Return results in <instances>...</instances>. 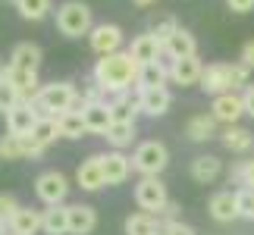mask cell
Listing matches in <instances>:
<instances>
[{
	"instance_id": "obj_1",
	"label": "cell",
	"mask_w": 254,
	"mask_h": 235,
	"mask_svg": "<svg viewBox=\"0 0 254 235\" xmlns=\"http://www.w3.org/2000/svg\"><path fill=\"white\" fill-rule=\"evenodd\" d=\"M138 69L141 66L132 60L129 51H120V54H110V57H101L94 63V82L104 88L107 94H120V91H132V85L138 82Z\"/></svg>"
},
{
	"instance_id": "obj_2",
	"label": "cell",
	"mask_w": 254,
	"mask_h": 235,
	"mask_svg": "<svg viewBox=\"0 0 254 235\" xmlns=\"http://www.w3.org/2000/svg\"><path fill=\"white\" fill-rule=\"evenodd\" d=\"M32 104L38 107L41 116H60L66 110H85V101L79 94V88L72 82H47L38 88V94L32 97Z\"/></svg>"
},
{
	"instance_id": "obj_3",
	"label": "cell",
	"mask_w": 254,
	"mask_h": 235,
	"mask_svg": "<svg viewBox=\"0 0 254 235\" xmlns=\"http://www.w3.org/2000/svg\"><path fill=\"white\" fill-rule=\"evenodd\" d=\"M248 75L251 69L245 63H210L204 66V75H201V88L207 91L210 97L217 94H226V91H239V88L248 85Z\"/></svg>"
},
{
	"instance_id": "obj_4",
	"label": "cell",
	"mask_w": 254,
	"mask_h": 235,
	"mask_svg": "<svg viewBox=\"0 0 254 235\" xmlns=\"http://www.w3.org/2000/svg\"><path fill=\"white\" fill-rule=\"evenodd\" d=\"M57 28H60V35H66V38L91 35V28H94L91 6L82 3V0H66V3H60L57 6Z\"/></svg>"
},
{
	"instance_id": "obj_5",
	"label": "cell",
	"mask_w": 254,
	"mask_h": 235,
	"mask_svg": "<svg viewBox=\"0 0 254 235\" xmlns=\"http://www.w3.org/2000/svg\"><path fill=\"white\" fill-rule=\"evenodd\" d=\"M167 163H170V151H167V144L157 141V138L141 141L138 148L132 151V170L141 173V176H160L167 170Z\"/></svg>"
},
{
	"instance_id": "obj_6",
	"label": "cell",
	"mask_w": 254,
	"mask_h": 235,
	"mask_svg": "<svg viewBox=\"0 0 254 235\" xmlns=\"http://www.w3.org/2000/svg\"><path fill=\"white\" fill-rule=\"evenodd\" d=\"M135 204L144 213H154V217H160L170 207V194H167V185L160 182V176H141L135 182Z\"/></svg>"
},
{
	"instance_id": "obj_7",
	"label": "cell",
	"mask_w": 254,
	"mask_h": 235,
	"mask_svg": "<svg viewBox=\"0 0 254 235\" xmlns=\"http://www.w3.org/2000/svg\"><path fill=\"white\" fill-rule=\"evenodd\" d=\"M35 194L44 207H57V204H63L66 194H69V182H66V176L60 170H47L35 179Z\"/></svg>"
},
{
	"instance_id": "obj_8",
	"label": "cell",
	"mask_w": 254,
	"mask_h": 235,
	"mask_svg": "<svg viewBox=\"0 0 254 235\" xmlns=\"http://www.w3.org/2000/svg\"><path fill=\"white\" fill-rule=\"evenodd\" d=\"M88 44L97 57H110V54H120L123 51V28L113 25V22H101L91 28L88 35Z\"/></svg>"
},
{
	"instance_id": "obj_9",
	"label": "cell",
	"mask_w": 254,
	"mask_h": 235,
	"mask_svg": "<svg viewBox=\"0 0 254 235\" xmlns=\"http://www.w3.org/2000/svg\"><path fill=\"white\" fill-rule=\"evenodd\" d=\"M210 113L217 116L220 125H239V119L245 116V97L239 91H226V94H217L210 104Z\"/></svg>"
},
{
	"instance_id": "obj_10",
	"label": "cell",
	"mask_w": 254,
	"mask_h": 235,
	"mask_svg": "<svg viewBox=\"0 0 254 235\" xmlns=\"http://www.w3.org/2000/svg\"><path fill=\"white\" fill-rule=\"evenodd\" d=\"M44 148L35 144L28 135H0V160H25V157H41Z\"/></svg>"
},
{
	"instance_id": "obj_11",
	"label": "cell",
	"mask_w": 254,
	"mask_h": 235,
	"mask_svg": "<svg viewBox=\"0 0 254 235\" xmlns=\"http://www.w3.org/2000/svg\"><path fill=\"white\" fill-rule=\"evenodd\" d=\"M201 75H204V63L201 57H182V60H170V82L173 85H201Z\"/></svg>"
},
{
	"instance_id": "obj_12",
	"label": "cell",
	"mask_w": 254,
	"mask_h": 235,
	"mask_svg": "<svg viewBox=\"0 0 254 235\" xmlns=\"http://www.w3.org/2000/svg\"><path fill=\"white\" fill-rule=\"evenodd\" d=\"M38 119H41L38 107L32 101H22V104H16L13 110L6 113V132H13V135H32Z\"/></svg>"
},
{
	"instance_id": "obj_13",
	"label": "cell",
	"mask_w": 254,
	"mask_h": 235,
	"mask_svg": "<svg viewBox=\"0 0 254 235\" xmlns=\"http://www.w3.org/2000/svg\"><path fill=\"white\" fill-rule=\"evenodd\" d=\"M75 185H79L82 191H101L107 185L101 154H94V157H88V160L79 163V170H75Z\"/></svg>"
},
{
	"instance_id": "obj_14",
	"label": "cell",
	"mask_w": 254,
	"mask_h": 235,
	"mask_svg": "<svg viewBox=\"0 0 254 235\" xmlns=\"http://www.w3.org/2000/svg\"><path fill=\"white\" fill-rule=\"evenodd\" d=\"M129 54H132V60L138 63V66H144V63H157V60H163V41H160L154 32H144V35H138V38L132 41Z\"/></svg>"
},
{
	"instance_id": "obj_15",
	"label": "cell",
	"mask_w": 254,
	"mask_h": 235,
	"mask_svg": "<svg viewBox=\"0 0 254 235\" xmlns=\"http://www.w3.org/2000/svg\"><path fill=\"white\" fill-rule=\"evenodd\" d=\"M194 54H198V41H194V35L182 25L163 41V57H167V60H182V57H194Z\"/></svg>"
},
{
	"instance_id": "obj_16",
	"label": "cell",
	"mask_w": 254,
	"mask_h": 235,
	"mask_svg": "<svg viewBox=\"0 0 254 235\" xmlns=\"http://www.w3.org/2000/svg\"><path fill=\"white\" fill-rule=\"evenodd\" d=\"M101 160H104L107 185H123L132 176V157H126L123 151H107V154H101Z\"/></svg>"
},
{
	"instance_id": "obj_17",
	"label": "cell",
	"mask_w": 254,
	"mask_h": 235,
	"mask_svg": "<svg viewBox=\"0 0 254 235\" xmlns=\"http://www.w3.org/2000/svg\"><path fill=\"white\" fill-rule=\"evenodd\" d=\"M138 104H141V113L144 116H163L173 107V94L170 88H144V91H138Z\"/></svg>"
},
{
	"instance_id": "obj_18",
	"label": "cell",
	"mask_w": 254,
	"mask_h": 235,
	"mask_svg": "<svg viewBox=\"0 0 254 235\" xmlns=\"http://www.w3.org/2000/svg\"><path fill=\"white\" fill-rule=\"evenodd\" d=\"M191 179L198 182V185H210V182H217L220 179V173H223V160L217 154H201V157H194L191 160Z\"/></svg>"
},
{
	"instance_id": "obj_19",
	"label": "cell",
	"mask_w": 254,
	"mask_h": 235,
	"mask_svg": "<svg viewBox=\"0 0 254 235\" xmlns=\"http://www.w3.org/2000/svg\"><path fill=\"white\" fill-rule=\"evenodd\" d=\"M207 210H210V217L217 220V223H232V220H239V198H236V191H217V194L210 198Z\"/></svg>"
},
{
	"instance_id": "obj_20",
	"label": "cell",
	"mask_w": 254,
	"mask_h": 235,
	"mask_svg": "<svg viewBox=\"0 0 254 235\" xmlns=\"http://www.w3.org/2000/svg\"><path fill=\"white\" fill-rule=\"evenodd\" d=\"M97 226V210L91 204H69V235H91Z\"/></svg>"
},
{
	"instance_id": "obj_21",
	"label": "cell",
	"mask_w": 254,
	"mask_h": 235,
	"mask_svg": "<svg viewBox=\"0 0 254 235\" xmlns=\"http://www.w3.org/2000/svg\"><path fill=\"white\" fill-rule=\"evenodd\" d=\"M107 107L113 113V122H135V116L141 113V104L138 97H129V91H120V94H110L107 97Z\"/></svg>"
},
{
	"instance_id": "obj_22",
	"label": "cell",
	"mask_w": 254,
	"mask_h": 235,
	"mask_svg": "<svg viewBox=\"0 0 254 235\" xmlns=\"http://www.w3.org/2000/svg\"><path fill=\"white\" fill-rule=\"evenodd\" d=\"M82 116H85V125H88L91 135H107L110 125H113V113H110V107H107V101L104 104H85Z\"/></svg>"
},
{
	"instance_id": "obj_23",
	"label": "cell",
	"mask_w": 254,
	"mask_h": 235,
	"mask_svg": "<svg viewBox=\"0 0 254 235\" xmlns=\"http://www.w3.org/2000/svg\"><path fill=\"white\" fill-rule=\"evenodd\" d=\"M9 232L13 235H38L44 232V217L41 210H32V207H19V213L9 223Z\"/></svg>"
},
{
	"instance_id": "obj_24",
	"label": "cell",
	"mask_w": 254,
	"mask_h": 235,
	"mask_svg": "<svg viewBox=\"0 0 254 235\" xmlns=\"http://www.w3.org/2000/svg\"><path fill=\"white\" fill-rule=\"evenodd\" d=\"M9 66H16V69H28V72H38V66H41V47L32 44V41L16 44L13 54H9Z\"/></svg>"
},
{
	"instance_id": "obj_25",
	"label": "cell",
	"mask_w": 254,
	"mask_h": 235,
	"mask_svg": "<svg viewBox=\"0 0 254 235\" xmlns=\"http://www.w3.org/2000/svg\"><path fill=\"white\" fill-rule=\"evenodd\" d=\"M170 82V66L157 60V63H144L138 69V82H135V88L138 91H144V88H163Z\"/></svg>"
},
{
	"instance_id": "obj_26",
	"label": "cell",
	"mask_w": 254,
	"mask_h": 235,
	"mask_svg": "<svg viewBox=\"0 0 254 235\" xmlns=\"http://www.w3.org/2000/svg\"><path fill=\"white\" fill-rule=\"evenodd\" d=\"M217 116L213 113H198V116H191L189 119V125H185V135H189L191 141H210L213 135H217Z\"/></svg>"
},
{
	"instance_id": "obj_27",
	"label": "cell",
	"mask_w": 254,
	"mask_h": 235,
	"mask_svg": "<svg viewBox=\"0 0 254 235\" xmlns=\"http://www.w3.org/2000/svg\"><path fill=\"white\" fill-rule=\"evenodd\" d=\"M41 217H44V235H69V207L66 204L41 210Z\"/></svg>"
},
{
	"instance_id": "obj_28",
	"label": "cell",
	"mask_w": 254,
	"mask_h": 235,
	"mask_svg": "<svg viewBox=\"0 0 254 235\" xmlns=\"http://www.w3.org/2000/svg\"><path fill=\"white\" fill-rule=\"evenodd\" d=\"M223 144H226V151H232V154H251L254 151V135L248 129H242V125H226V129H223Z\"/></svg>"
},
{
	"instance_id": "obj_29",
	"label": "cell",
	"mask_w": 254,
	"mask_h": 235,
	"mask_svg": "<svg viewBox=\"0 0 254 235\" xmlns=\"http://www.w3.org/2000/svg\"><path fill=\"white\" fill-rule=\"evenodd\" d=\"M6 69V75H9V82H13L16 88H19V94H22V101H32V97L38 94V72H28V69H16V66H3Z\"/></svg>"
},
{
	"instance_id": "obj_30",
	"label": "cell",
	"mask_w": 254,
	"mask_h": 235,
	"mask_svg": "<svg viewBox=\"0 0 254 235\" xmlns=\"http://www.w3.org/2000/svg\"><path fill=\"white\" fill-rule=\"evenodd\" d=\"M163 223L160 217H154V213H132L129 220H126V235H160Z\"/></svg>"
},
{
	"instance_id": "obj_31",
	"label": "cell",
	"mask_w": 254,
	"mask_h": 235,
	"mask_svg": "<svg viewBox=\"0 0 254 235\" xmlns=\"http://www.w3.org/2000/svg\"><path fill=\"white\" fill-rule=\"evenodd\" d=\"M57 125H60V135H63V138H69V141L88 135V125H85L82 110H66V113H60V116H57Z\"/></svg>"
},
{
	"instance_id": "obj_32",
	"label": "cell",
	"mask_w": 254,
	"mask_h": 235,
	"mask_svg": "<svg viewBox=\"0 0 254 235\" xmlns=\"http://www.w3.org/2000/svg\"><path fill=\"white\" fill-rule=\"evenodd\" d=\"M28 138H32L35 144H41L44 151L51 148V144H54L57 138H63V135H60V125H57V116H41V119H38V125L32 129V135H28Z\"/></svg>"
},
{
	"instance_id": "obj_33",
	"label": "cell",
	"mask_w": 254,
	"mask_h": 235,
	"mask_svg": "<svg viewBox=\"0 0 254 235\" xmlns=\"http://www.w3.org/2000/svg\"><path fill=\"white\" fill-rule=\"evenodd\" d=\"M135 135H138L135 122H113L104 138H107V144H113V151H123V148H129L135 141Z\"/></svg>"
},
{
	"instance_id": "obj_34",
	"label": "cell",
	"mask_w": 254,
	"mask_h": 235,
	"mask_svg": "<svg viewBox=\"0 0 254 235\" xmlns=\"http://www.w3.org/2000/svg\"><path fill=\"white\" fill-rule=\"evenodd\" d=\"M16 104H22V94H19V88L9 82V75H6V69L0 66V113H9Z\"/></svg>"
},
{
	"instance_id": "obj_35",
	"label": "cell",
	"mask_w": 254,
	"mask_h": 235,
	"mask_svg": "<svg viewBox=\"0 0 254 235\" xmlns=\"http://www.w3.org/2000/svg\"><path fill=\"white\" fill-rule=\"evenodd\" d=\"M13 6L28 22H41V19L51 13V0H13Z\"/></svg>"
},
{
	"instance_id": "obj_36",
	"label": "cell",
	"mask_w": 254,
	"mask_h": 235,
	"mask_svg": "<svg viewBox=\"0 0 254 235\" xmlns=\"http://www.w3.org/2000/svg\"><path fill=\"white\" fill-rule=\"evenodd\" d=\"M232 179H236L242 188H254V157H251V160H242L236 170L229 173V182Z\"/></svg>"
},
{
	"instance_id": "obj_37",
	"label": "cell",
	"mask_w": 254,
	"mask_h": 235,
	"mask_svg": "<svg viewBox=\"0 0 254 235\" xmlns=\"http://www.w3.org/2000/svg\"><path fill=\"white\" fill-rule=\"evenodd\" d=\"M19 207H22V204H19L16 201V194H0V223H6V226H9V223H13V217H16V213H19Z\"/></svg>"
},
{
	"instance_id": "obj_38",
	"label": "cell",
	"mask_w": 254,
	"mask_h": 235,
	"mask_svg": "<svg viewBox=\"0 0 254 235\" xmlns=\"http://www.w3.org/2000/svg\"><path fill=\"white\" fill-rule=\"evenodd\" d=\"M239 217L242 220H254V188H239Z\"/></svg>"
},
{
	"instance_id": "obj_39",
	"label": "cell",
	"mask_w": 254,
	"mask_h": 235,
	"mask_svg": "<svg viewBox=\"0 0 254 235\" xmlns=\"http://www.w3.org/2000/svg\"><path fill=\"white\" fill-rule=\"evenodd\" d=\"M160 235H198L189 223H182V220H170V223H163V229Z\"/></svg>"
},
{
	"instance_id": "obj_40",
	"label": "cell",
	"mask_w": 254,
	"mask_h": 235,
	"mask_svg": "<svg viewBox=\"0 0 254 235\" xmlns=\"http://www.w3.org/2000/svg\"><path fill=\"white\" fill-rule=\"evenodd\" d=\"M226 6L232 9V13H251L254 0H226Z\"/></svg>"
},
{
	"instance_id": "obj_41",
	"label": "cell",
	"mask_w": 254,
	"mask_h": 235,
	"mask_svg": "<svg viewBox=\"0 0 254 235\" xmlns=\"http://www.w3.org/2000/svg\"><path fill=\"white\" fill-rule=\"evenodd\" d=\"M242 63H245L248 69H254V38L245 41V47H242Z\"/></svg>"
},
{
	"instance_id": "obj_42",
	"label": "cell",
	"mask_w": 254,
	"mask_h": 235,
	"mask_svg": "<svg viewBox=\"0 0 254 235\" xmlns=\"http://www.w3.org/2000/svg\"><path fill=\"white\" fill-rule=\"evenodd\" d=\"M242 97H245V116L254 119V85H248L245 91H242Z\"/></svg>"
},
{
	"instance_id": "obj_43",
	"label": "cell",
	"mask_w": 254,
	"mask_h": 235,
	"mask_svg": "<svg viewBox=\"0 0 254 235\" xmlns=\"http://www.w3.org/2000/svg\"><path fill=\"white\" fill-rule=\"evenodd\" d=\"M135 6H151V3H157V0H132Z\"/></svg>"
},
{
	"instance_id": "obj_44",
	"label": "cell",
	"mask_w": 254,
	"mask_h": 235,
	"mask_svg": "<svg viewBox=\"0 0 254 235\" xmlns=\"http://www.w3.org/2000/svg\"><path fill=\"white\" fill-rule=\"evenodd\" d=\"M0 235H6V223H0Z\"/></svg>"
}]
</instances>
